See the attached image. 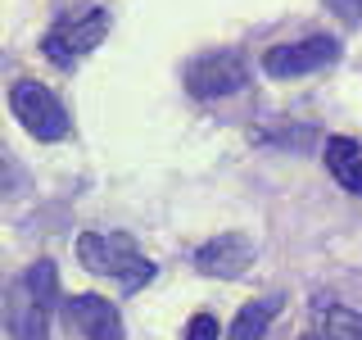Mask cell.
<instances>
[{"mask_svg":"<svg viewBox=\"0 0 362 340\" xmlns=\"http://www.w3.org/2000/svg\"><path fill=\"white\" fill-rule=\"evenodd\" d=\"M77 259L86 272L118 281L122 290H141L154 281V264L136 249L127 232H82L77 236Z\"/></svg>","mask_w":362,"mask_h":340,"instance_id":"cell-1","label":"cell"},{"mask_svg":"<svg viewBox=\"0 0 362 340\" xmlns=\"http://www.w3.org/2000/svg\"><path fill=\"white\" fill-rule=\"evenodd\" d=\"M109 37V9L105 5H86L77 14H64L50 32L41 37V55L54 68H77L90 50H100V41Z\"/></svg>","mask_w":362,"mask_h":340,"instance_id":"cell-2","label":"cell"},{"mask_svg":"<svg viewBox=\"0 0 362 340\" xmlns=\"http://www.w3.org/2000/svg\"><path fill=\"white\" fill-rule=\"evenodd\" d=\"M9 109H14V118L37 136V141H64V136L73 132L59 96L41 82H14L9 86Z\"/></svg>","mask_w":362,"mask_h":340,"instance_id":"cell-3","label":"cell"},{"mask_svg":"<svg viewBox=\"0 0 362 340\" xmlns=\"http://www.w3.org/2000/svg\"><path fill=\"white\" fill-rule=\"evenodd\" d=\"M249 86V68L235 50H209L186 64V91L195 100H226Z\"/></svg>","mask_w":362,"mask_h":340,"instance_id":"cell-4","label":"cell"},{"mask_svg":"<svg viewBox=\"0 0 362 340\" xmlns=\"http://www.w3.org/2000/svg\"><path fill=\"white\" fill-rule=\"evenodd\" d=\"M335 60H339L335 37H303L290 45H272L263 55V68L267 77H303V73H317V68H331Z\"/></svg>","mask_w":362,"mask_h":340,"instance_id":"cell-5","label":"cell"},{"mask_svg":"<svg viewBox=\"0 0 362 340\" xmlns=\"http://www.w3.org/2000/svg\"><path fill=\"white\" fill-rule=\"evenodd\" d=\"M254 241H249L245 232H218L213 241H204L195 249V268L204 272V277H222V281H231V277H245L249 268H254Z\"/></svg>","mask_w":362,"mask_h":340,"instance_id":"cell-6","label":"cell"},{"mask_svg":"<svg viewBox=\"0 0 362 340\" xmlns=\"http://www.w3.org/2000/svg\"><path fill=\"white\" fill-rule=\"evenodd\" d=\"M64 317L82 340H127L122 313L113 309L105 295H68L64 300Z\"/></svg>","mask_w":362,"mask_h":340,"instance_id":"cell-7","label":"cell"},{"mask_svg":"<svg viewBox=\"0 0 362 340\" xmlns=\"http://www.w3.org/2000/svg\"><path fill=\"white\" fill-rule=\"evenodd\" d=\"M5 327L14 340H50V309L32 295L28 286L9 281V295H5Z\"/></svg>","mask_w":362,"mask_h":340,"instance_id":"cell-8","label":"cell"},{"mask_svg":"<svg viewBox=\"0 0 362 340\" xmlns=\"http://www.w3.org/2000/svg\"><path fill=\"white\" fill-rule=\"evenodd\" d=\"M322 159H326V173H331L349 196H362V145L354 136H331Z\"/></svg>","mask_w":362,"mask_h":340,"instance_id":"cell-9","label":"cell"},{"mask_svg":"<svg viewBox=\"0 0 362 340\" xmlns=\"http://www.w3.org/2000/svg\"><path fill=\"white\" fill-rule=\"evenodd\" d=\"M276 313H281V295H258V300H249L231 322V340H263Z\"/></svg>","mask_w":362,"mask_h":340,"instance_id":"cell-10","label":"cell"},{"mask_svg":"<svg viewBox=\"0 0 362 340\" xmlns=\"http://www.w3.org/2000/svg\"><path fill=\"white\" fill-rule=\"evenodd\" d=\"M23 286H28V290L45 304V309L54 313V304H59V268H54L50 259H37V264H28V272H23Z\"/></svg>","mask_w":362,"mask_h":340,"instance_id":"cell-11","label":"cell"},{"mask_svg":"<svg viewBox=\"0 0 362 340\" xmlns=\"http://www.w3.org/2000/svg\"><path fill=\"white\" fill-rule=\"evenodd\" d=\"M322 327H326V340H362V309L326 304V309H322Z\"/></svg>","mask_w":362,"mask_h":340,"instance_id":"cell-12","label":"cell"},{"mask_svg":"<svg viewBox=\"0 0 362 340\" xmlns=\"http://www.w3.org/2000/svg\"><path fill=\"white\" fill-rule=\"evenodd\" d=\"M181 340H222V327L213 313H195L186 322V332H181Z\"/></svg>","mask_w":362,"mask_h":340,"instance_id":"cell-13","label":"cell"},{"mask_svg":"<svg viewBox=\"0 0 362 340\" xmlns=\"http://www.w3.org/2000/svg\"><path fill=\"white\" fill-rule=\"evenodd\" d=\"M326 9L339 23H362V0H326Z\"/></svg>","mask_w":362,"mask_h":340,"instance_id":"cell-14","label":"cell"},{"mask_svg":"<svg viewBox=\"0 0 362 340\" xmlns=\"http://www.w3.org/2000/svg\"><path fill=\"white\" fill-rule=\"evenodd\" d=\"M299 340H322V336H317V332H303V336H299Z\"/></svg>","mask_w":362,"mask_h":340,"instance_id":"cell-15","label":"cell"}]
</instances>
